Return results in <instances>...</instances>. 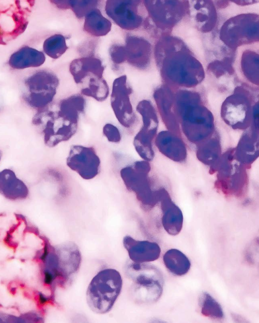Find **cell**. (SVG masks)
Segmentation results:
<instances>
[{
    "instance_id": "e575fe53",
    "label": "cell",
    "mask_w": 259,
    "mask_h": 323,
    "mask_svg": "<svg viewBox=\"0 0 259 323\" xmlns=\"http://www.w3.org/2000/svg\"><path fill=\"white\" fill-rule=\"evenodd\" d=\"M43 48L45 52L53 59L59 58L68 49L65 38L59 34L53 35L46 40Z\"/></svg>"
},
{
    "instance_id": "4fadbf2b",
    "label": "cell",
    "mask_w": 259,
    "mask_h": 323,
    "mask_svg": "<svg viewBox=\"0 0 259 323\" xmlns=\"http://www.w3.org/2000/svg\"><path fill=\"white\" fill-rule=\"evenodd\" d=\"M66 163L71 170L85 180L93 179L100 171L101 160L93 147L71 146Z\"/></svg>"
},
{
    "instance_id": "3957f363",
    "label": "cell",
    "mask_w": 259,
    "mask_h": 323,
    "mask_svg": "<svg viewBox=\"0 0 259 323\" xmlns=\"http://www.w3.org/2000/svg\"><path fill=\"white\" fill-rule=\"evenodd\" d=\"M247 167L235 157L234 148L222 154L210 167L211 174L217 173L215 188L227 196L239 198L245 195L248 185Z\"/></svg>"
},
{
    "instance_id": "44dd1931",
    "label": "cell",
    "mask_w": 259,
    "mask_h": 323,
    "mask_svg": "<svg viewBox=\"0 0 259 323\" xmlns=\"http://www.w3.org/2000/svg\"><path fill=\"white\" fill-rule=\"evenodd\" d=\"M123 245L132 262L146 263L157 260L161 249L159 245L148 240H138L130 235L123 238Z\"/></svg>"
},
{
    "instance_id": "74e56055",
    "label": "cell",
    "mask_w": 259,
    "mask_h": 323,
    "mask_svg": "<svg viewBox=\"0 0 259 323\" xmlns=\"http://www.w3.org/2000/svg\"><path fill=\"white\" fill-rule=\"evenodd\" d=\"M109 54L111 60L115 64H121L126 60L124 46L113 45L109 49Z\"/></svg>"
},
{
    "instance_id": "d4e9b609",
    "label": "cell",
    "mask_w": 259,
    "mask_h": 323,
    "mask_svg": "<svg viewBox=\"0 0 259 323\" xmlns=\"http://www.w3.org/2000/svg\"><path fill=\"white\" fill-rule=\"evenodd\" d=\"M104 69L101 60L93 56L75 59L69 65V71L78 85L83 79L91 76L103 77Z\"/></svg>"
},
{
    "instance_id": "9c48e42d",
    "label": "cell",
    "mask_w": 259,
    "mask_h": 323,
    "mask_svg": "<svg viewBox=\"0 0 259 323\" xmlns=\"http://www.w3.org/2000/svg\"><path fill=\"white\" fill-rule=\"evenodd\" d=\"M36 121L41 129L44 143L50 148L71 139L76 133L78 125V122L68 118L58 109L41 110Z\"/></svg>"
},
{
    "instance_id": "8992f818",
    "label": "cell",
    "mask_w": 259,
    "mask_h": 323,
    "mask_svg": "<svg viewBox=\"0 0 259 323\" xmlns=\"http://www.w3.org/2000/svg\"><path fill=\"white\" fill-rule=\"evenodd\" d=\"M258 107L252 93L244 86L236 87L227 96L221 107V117L229 127L235 130H246L252 123L255 110Z\"/></svg>"
},
{
    "instance_id": "6da1fadb",
    "label": "cell",
    "mask_w": 259,
    "mask_h": 323,
    "mask_svg": "<svg viewBox=\"0 0 259 323\" xmlns=\"http://www.w3.org/2000/svg\"><path fill=\"white\" fill-rule=\"evenodd\" d=\"M154 55L164 85L170 87L194 88L205 78L202 64L178 37L170 34L159 37Z\"/></svg>"
},
{
    "instance_id": "ac0fdd59",
    "label": "cell",
    "mask_w": 259,
    "mask_h": 323,
    "mask_svg": "<svg viewBox=\"0 0 259 323\" xmlns=\"http://www.w3.org/2000/svg\"><path fill=\"white\" fill-rule=\"evenodd\" d=\"M159 202L162 212V224L166 232L176 235L181 231L183 224L182 212L172 200L169 194L164 188L158 189Z\"/></svg>"
},
{
    "instance_id": "d6a6232c",
    "label": "cell",
    "mask_w": 259,
    "mask_h": 323,
    "mask_svg": "<svg viewBox=\"0 0 259 323\" xmlns=\"http://www.w3.org/2000/svg\"><path fill=\"white\" fill-rule=\"evenodd\" d=\"M137 112L142 117V127L150 130L157 131L158 118L152 103L144 99L139 102L136 106Z\"/></svg>"
},
{
    "instance_id": "30bf717a",
    "label": "cell",
    "mask_w": 259,
    "mask_h": 323,
    "mask_svg": "<svg viewBox=\"0 0 259 323\" xmlns=\"http://www.w3.org/2000/svg\"><path fill=\"white\" fill-rule=\"evenodd\" d=\"M143 2L150 19L162 31L161 36L169 35L175 26L188 15V1Z\"/></svg>"
},
{
    "instance_id": "f546056e",
    "label": "cell",
    "mask_w": 259,
    "mask_h": 323,
    "mask_svg": "<svg viewBox=\"0 0 259 323\" xmlns=\"http://www.w3.org/2000/svg\"><path fill=\"white\" fill-rule=\"evenodd\" d=\"M163 262L167 269L172 274L182 276L189 270L191 263L187 257L180 250L172 248L163 255Z\"/></svg>"
},
{
    "instance_id": "f35d334b",
    "label": "cell",
    "mask_w": 259,
    "mask_h": 323,
    "mask_svg": "<svg viewBox=\"0 0 259 323\" xmlns=\"http://www.w3.org/2000/svg\"><path fill=\"white\" fill-rule=\"evenodd\" d=\"M38 299H39L38 300L40 304H44L48 300L47 299L44 295H42L41 293L39 294Z\"/></svg>"
},
{
    "instance_id": "7402d4cb",
    "label": "cell",
    "mask_w": 259,
    "mask_h": 323,
    "mask_svg": "<svg viewBox=\"0 0 259 323\" xmlns=\"http://www.w3.org/2000/svg\"><path fill=\"white\" fill-rule=\"evenodd\" d=\"M30 195L27 185L10 168L0 171V195L11 201L27 199Z\"/></svg>"
},
{
    "instance_id": "cb8c5ba5",
    "label": "cell",
    "mask_w": 259,
    "mask_h": 323,
    "mask_svg": "<svg viewBox=\"0 0 259 323\" xmlns=\"http://www.w3.org/2000/svg\"><path fill=\"white\" fill-rule=\"evenodd\" d=\"M234 148L236 159L248 168L258 157V130L250 127Z\"/></svg>"
},
{
    "instance_id": "4dcf8cb0",
    "label": "cell",
    "mask_w": 259,
    "mask_h": 323,
    "mask_svg": "<svg viewBox=\"0 0 259 323\" xmlns=\"http://www.w3.org/2000/svg\"><path fill=\"white\" fill-rule=\"evenodd\" d=\"M86 101L80 94H74L63 99L59 103V111L69 119L78 122L79 117L85 109Z\"/></svg>"
},
{
    "instance_id": "83f0119b",
    "label": "cell",
    "mask_w": 259,
    "mask_h": 323,
    "mask_svg": "<svg viewBox=\"0 0 259 323\" xmlns=\"http://www.w3.org/2000/svg\"><path fill=\"white\" fill-rule=\"evenodd\" d=\"M157 132L141 127L134 138V148L143 160L150 162L154 159L155 153L153 141L157 135Z\"/></svg>"
},
{
    "instance_id": "1f68e13d",
    "label": "cell",
    "mask_w": 259,
    "mask_h": 323,
    "mask_svg": "<svg viewBox=\"0 0 259 323\" xmlns=\"http://www.w3.org/2000/svg\"><path fill=\"white\" fill-rule=\"evenodd\" d=\"M82 95L91 97L98 101H103L109 94V86L104 78L90 79L79 86Z\"/></svg>"
},
{
    "instance_id": "d590c367",
    "label": "cell",
    "mask_w": 259,
    "mask_h": 323,
    "mask_svg": "<svg viewBox=\"0 0 259 323\" xmlns=\"http://www.w3.org/2000/svg\"><path fill=\"white\" fill-rule=\"evenodd\" d=\"M98 1H68V8H70L75 16L80 19L92 10L97 8Z\"/></svg>"
},
{
    "instance_id": "9a60e30c",
    "label": "cell",
    "mask_w": 259,
    "mask_h": 323,
    "mask_svg": "<svg viewBox=\"0 0 259 323\" xmlns=\"http://www.w3.org/2000/svg\"><path fill=\"white\" fill-rule=\"evenodd\" d=\"M58 258L57 279L62 285L67 284L77 272L81 254L77 245L66 242L55 246Z\"/></svg>"
},
{
    "instance_id": "8fae6325",
    "label": "cell",
    "mask_w": 259,
    "mask_h": 323,
    "mask_svg": "<svg viewBox=\"0 0 259 323\" xmlns=\"http://www.w3.org/2000/svg\"><path fill=\"white\" fill-rule=\"evenodd\" d=\"M59 85V79L54 73L39 71L26 81L25 98L32 106L42 110L53 101Z\"/></svg>"
},
{
    "instance_id": "7c38bea8",
    "label": "cell",
    "mask_w": 259,
    "mask_h": 323,
    "mask_svg": "<svg viewBox=\"0 0 259 323\" xmlns=\"http://www.w3.org/2000/svg\"><path fill=\"white\" fill-rule=\"evenodd\" d=\"M132 92L126 75H122L114 80L110 97L111 106L118 122L126 128L133 127L136 120L130 99Z\"/></svg>"
},
{
    "instance_id": "277c9868",
    "label": "cell",
    "mask_w": 259,
    "mask_h": 323,
    "mask_svg": "<svg viewBox=\"0 0 259 323\" xmlns=\"http://www.w3.org/2000/svg\"><path fill=\"white\" fill-rule=\"evenodd\" d=\"M122 286L120 274L108 268L99 272L92 279L87 291V302L94 312L104 314L112 309Z\"/></svg>"
},
{
    "instance_id": "ba28073f",
    "label": "cell",
    "mask_w": 259,
    "mask_h": 323,
    "mask_svg": "<svg viewBox=\"0 0 259 323\" xmlns=\"http://www.w3.org/2000/svg\"><path fill=\"white\" fill-rule=\"evenodd\" d=\"M258 15L244 13L230 18L222 25L220 39L232 51L241 46L258 43Z\"/></svg>"
},
{
    "instance_id": "ffe728a7",
    "label": "cell",
    "mask_w": 259,
    "mask_h": 323,
    "mask_svg": "<svg viewBox=\"0 0 259 323\" xmlns=\"http://www.w3.org/2000/svg\"><path fill=\"white\" fill-rule=\"evenodd\" d=\"M155 144L162 154L175 162L181 163L187 158L186 146L180 134L160 131L155 137Z\"/></svg>"
},
{
    "instance_id": "d6986e66",
    "label": "cell",
    "mask_w": 259,
    "mask_h": 323,
    "mask_svg": "<svg viewBox=\"0 0 259 323\" xmlns=\"http://www.w3.org/2000/svg\"><path fill=\"white\" fill-rule=\"evenodd\" d=\"M126 60L133 66L145 69L150 65L152 48L151 43L144 38L127 35L124 46Z\"/></svg>"
},
{
    "instance_id": "603a6c76",
    "label": "cell",
    "mask_w": 259,
    "mask_h": 323,
    "mask_svg": "<svg viewBox=\"0 0 259 323\" xmlns=\"http://www.w3.org/2000/svg\"><path fill=\"white\" fill-rule=\"evenodd\" d=\"M174 92L172 88L162 85L154 92L153 98L161 118L168 130L180 134V126L172 111Z\"/></svg>"
},
{
    "instance_id": "836d02e7",
    "label": "cell",
    "mask_w": 259,
    "mask_h": 323,
    "mask_svg": "<svg viewBox=\"0 0 259 323\" xmlns=\"http://www.w3.org/2000/svg\"><path fill=\"white\" fill-rule=\"evenodd\" d=\"M199 303L201 313L204 316L218 320L223 318L224 312L222 306L208 293H202Z\"/></svg>"
},
{
    "instance_id": "e0dca14e",
    "label": "cell",
    "mask_w": 259,
    "mask_h": 323,
    "mask_svg": "<svg viewBox=\"0 0 259 323\" xmlns=\"http://www.w3.org/2000/svg\"><path fill=\"white\" fill-rule=\"evenodd\" d=\"M187 16L191 18L196 28L203 33L209 32L214 28L218 18L212 1H189Z\"/></svg>"
},
{
    "instance_id": "7a4b0ae2",
    "label": "cell",
    "mask_w": 259,
    "mask_h": 323,
    "mask_svg": "<svg viewBox=\"0 0 259 323\" xmlns=\"http://www.w3.org/2000/svg\"><path fill=\"white\" fill-rule=\"evenodd\" d=\"M172 111L188 140L196 145L210 137L214 131V118L196 91L174 92Z\"/></svg>"
},
{
    "instance_id": "5b68a950",
    "label": "cell",
    "mask_w": 259,
    "mask_h": 323,
    "mask_svg": "<svg viewBox=\"0 0 259 323\" xmlns=\"http://www.w3.org/2000/svg\"><path fill=\"white\" fill-rule=\"evenodd\" d=\"M149 162L139 160L122 167L120 176L126 189L136 196L142 207L150 209L159 202L158 189L152 187Z\"/></svg>"
},
{
    "instance_id": "ab89813d",
    "label": "cell",
    "mask_w": 259,
    "mask_h": 323,
    "mask_svg": "<svg viewBox=\"0 0 259 323\" xmlns=\"http://www.w3.org/2000/svg\"><path fill=\"white\" fill-rule=\"evenodd\" d=\"M2 153L1 152V151L0 150V162L2 159Z\"/></svg>"
},
{
    "instance_id": "2e32d148",
    "label": "cell",
    "mask_w": 259,
    "mask_h": 323,
    "mask_svg": "<svg viewBox=\"0 0 259 323\" xmlns=\"http://www.w3.org/2000/svg\"><path fill=\"white\" fill-rule=\"evenodd\" d=\"M235 68L247 81L258 86V43L241 46L235 51Z\"/></svg>"
},
{
    "instance_id": "4316f807",
    "label": "cell",
    "mask_w": 259,
    "mask_h": 323,
    "mask_svg": "<svg viewBox=\"0 0 259 323\" xmlns=\"http://www.w3.org/2000/svg\"><path fill=\"white\" fill-rule=\"evenodd\" d=\"M222 154L220 140L213 135L196 145V155L197 159L209 167L219 160Z\"/></svg>"
},
{
    "instance_id": "8d00e7d4",
    "label": "cell",
    "mask_w": 259,
    "mask_h": 323,
    "mask_svg": "<svg viewBox=\"0 0 259 323\" xmlns=\"http://www.w3.org/2000/svg\"><path fill=\"white\" fill-rule=\"evenodd\" d=\"M102 132L104 136L110 142L119 143L121 140L120 130L112 124H105L103 127Z\"/></svg>"
},
{
    "instance_id": "5bb4252c",
    "label": "cell",
    "mask_w": 259,
    "mask_h": 323,
    "mask_svg": "<svg viewBox=\"0 0 259 323\" xmlns=\"http://www.w3.org/2000/svg\"><path fill=\"white\" fill-rule=\"evenodd\" d=\"M141 1L108 0L106 2V14L122 29L132 30L138 28L143 18L139 14Z\"/></svg>"
},
{
    "instance_id": "52a82bcc",
    "label": "cell",
    "mask_w": 259,
    "mask_h": 323,
    "mask_svg": "<svg viewBox=\"0 0 259 323\" xmlns=\"http://www.w3.org/2000/svg\"><path fill=\"white\" fill-rule=\"evenodd\" d=\"M127 277L132 280L135 299L142 303H151L160 297L163 286L161 272L156 267L132 262L125 267Z\"/></svg>"
},
{
    "instance_id": "484cf974",
    "label": "cell",
    "mask_w": 259,
    "mask_h": 323,
    "mask_svg": "<svg viewBox=\"0 0 259 323\" xmlns=\"http://www.w3.org/2000/svg\"><path fill=\"white\" fill-rule=\"evenodd\" d=\"M45 56L42 52L35 49L24 47L14 53L9 60L12 67L23 69L29 67H37L44 63Z\"/></svg>"
},
{
    "instance_id": "f1b7e54d",
    "label": "cell",
    "mask_w": 259,
    "mask_h": 323,
    "mask_svg": "<svg viewBox=\"0 0 259 323\" xmlns=\"http://www.w3.org/2000/svg\"><path fill=\"white\" fill-rule=\"evenodd\" d=\"M84 18L83 29L92 35L104 36L111 29V22L103 16L98 8L92 10Z\"/></svg>"
}]
</instances>
